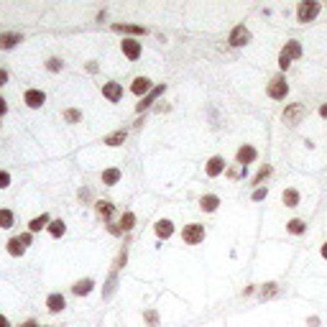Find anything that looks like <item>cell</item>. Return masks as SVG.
<instances>
[{
    "label": "cell",
    "mask_w": 327,
    "mask_h": 327,
    "mask_svg": "<svg viewBox=\"0 0 327 327\" xmlns=\"http://www.w3.org/2000/svg\"><path fill=\"white\" fill-rule=\"evenodd\" d=\"M320 10H322V5L317 3V0H302V3L296 5V21L309 23V21H315L320 16Z\"/></svg>",
    "instance_id": "cell-1"
},
{
    "label": "cell",
    "mask_w": 327,
    "mask_h": 327,
    "mask_svg": "<svg viewBox=\"0 0 327 327\" xmlns=\"http://www.w3.org/2000/svg\"><path fill=\"white\" fill-rule=\"evenodd\" d=\"M133 228H136V212H123L121 215V220H118V222H110V225H108V230L113 233V235H121V233H130Z\"/></svg>",
    "instance_id": "cell-2"
},
{
    "label": "cell",
    "mask_w": 327,
    "mask_h": 327,
    "mask_svg": "<svg viewBox=\"0 0 327 327\" xmlns=\"http://www.w3.org/2000/svg\"><path fill=\"white\" fill-rule=\"evenodd\" d=\"M182 241L187 245H197L204 241V225H200V222H189V225H184L182 230Z\"/></svg>",
    "instance_id": "cell-3"
},
{
    "label": "cell",
    "mask_w": 327,
    "mask_h": 327,
    "mask_svg": "<svg viewBox=\"0 0 327 327\" xmlns=\"http://www.w3.org/2000/svg\"><path fill=\"white\" fill-rule=\"evenodd\" d=\"M304 105L302 102H291V105L284 108V113H281V121H284L286 125H296V123H302V118H304Z\"/></svg>",
    "instance_id": "cell-4"
},
{
    "label": "cell",
    "mask_w": 327,
    "mask_h": 327,
    "mask_svg": "<svg viewBox=\"0 0 327 327\" xmlns=\"http://www.w3.org/2000/svg\"><path fill=\"white\" fill-rule=\"evenodd\" d=\"M31 245V233H23V235H16V238H10L8 241V253L10 256H23L26 253V248Z\"/></svg>",
    "instance_id": "cell-5"
},
{
    "label": "cell",
    "mask_w": 327,
    "mask_h": 327,
    "mask_svg": "<svg viewBox=\"0 0 327 327\" xmlns=\"http://www.w3.org/2000/svg\"><path fill=\"white\" fill-rule=\"evenodd\" d=\"M266 92H269V97H271V100H284V97L289 95V84H286V80L279 74V77H274V80L269 82Z\"/></svg>",
    "instance_id": "cell-6"
},
{
    "label": "cell",
    "mask_w": 327,
    "mask_h": 327,
    "mask_svg": "<svg viewBox=\"0 0 327 327\" xmlns=\"http://www.w3.org/2000/svg\"><path fill=\"white\" fill-rule=\"evenodd\" d=\"M121 51L130 59V62H136V59H141V54H143V46H141L138 39H123L121 41Z\"/></svg>",
    "instance_id": "cell-7"
},
{
    "label": "cell",
    "mask_w": 327,
    "mask_h": 327,
    "mask_svg": "<svg viewBox=\"0 0 327 327\" xmlns=\"http://www.w3.org/2000/svg\"><path fill=\"white\" fill-rule=\"evenodd\" d=\"M258 159V151L250 143H245V146H241L238 148V154H235V161H238V166H248V164H253Z\"/></svg>",
    "instance_id": "cell-8"
},
{
    "label": "cell",
    "mask_w": 327,
    "mask_h": 327,
    "mask_svg": "<svg viewBox=\"0 0 327 327\" xmlns=\"http://www.w3.org/2000/svg\"><path fill=\"white\" fill-rule=\"evenodd\" d=\"M228 41H230V46H245V43L250 41V31H248V28L241 23V26H235L233 31H230Z\"/></svg>",
    "instance_id": "cell-9"
},
{
    "label": "cell",
    "mask_w": 327,
    "mask_h": 327,
    "mask_svg": "<svg viewBox=\"0 0 327 327\" xmlns=\"http://www.w3.org/2000/svg\"><path fill=\"white\" fill-rule=\"evenodd\" d=\"M225 169H228V164H225V159H222V156H212L210 161H207V166H204V171H207V176H210V179L220 176Z\"/></svg>",
    "instance_id": "cell-10"
},
{
    "label": "cell",
    "mask_w": 327,
    "mask_h": 327,
    "mask_svg": "<svg viewBox=\"0 0 327 327\" xmlns=\"http://www.w3.org/2000/svg\"><path fill=\"white\" fill-rule=\"evenodd\" d=\"M23 102L31 110H39L43 102H46V95H43L41 90H26V95H23Z\"/></svg>",
    "instance_id": "cell-11"
},
{
    "label": "cell",
    "mask_w": 327,
    "mask_h": 327,
    "mask_svg": "<svg viewBox=\"0 0 327 327\" xmlns=\"http://www.w3.org/2000/svg\"><path fill=\"white\" fill-rule=\"evenodd\" d=\"M64 307H67L64 294L54 291V294H49V296H46V309L51 312V315H59V312H64Z\"/></svg>",
    "instance_id": "cell-12"
},
{
    "label": "cell",
    "mask_w": 327,
    "mask_h": 327,
    "mask_svg": "<svg viewBox=\"0 0 327 327\" xmlns=\"http://www.w3.org/2000/svg\"><path fill=\"white\" fill-rule=\"evenodd\" d=\"M151 90H154V84H151V80H148V77H136V80H133V84H130V92L138 95V97H146Z\"/></svg>",
    "instance_id": "cell-13"
},
{
    "label": "cell",
    "mask_w": 327,
    "mask_h": 327,
    "mask_svg": "<svg viewBox=\"0 0 327 327\" xmlns=\"http://www.w3.org/2000/svg\"><path fill=\"white\" fill-rule=\"evenodd\" d=\"M164 90H166V84H159V87H154V90L151 92H148L141 102H138V105H136V113H143L146 108H151L154 105V100L159 97V95H164Z\"/></svg>",
    "instance_id": "cell-14"
},
{
    "label": "cell",
    "mask_w": 327,
    "mask_h": 327,
    "mask_svg": "<svg viewBox=\"0 0 327 327\" xmlns=\"http://www.w3.org/2000/svg\"><path fill=\"white\" fill-rule=\"evenodd\" d=\"M154 233L161 238V241H166V238H171L174 235V222L171 220H166V217H161V220H156V225H154Z\"/></svg>",
    "instance_id": "cell-15"
},
{
    "label": "cell",
    "mask_w": 327,
    "mask_h": 327,
    "mask_svg": "<svg viewBox=\"0 0 327 327\" xmlns=\"http://www.w3.org/2000/svg\"><path fill=\"white\" fill-rule=\"evenodd\" d=\"M115 34H130V36H146L148 31L143 26H133V23H113Z\"/></svg>",
    "instance_id": "cell-16"
},
{
    "label": "cell",
    "mask_w": 327,
    "mask_h": 327,
    "mask_svg": "<svg viewBox=\"0 0 327 327\" xmlns=\"http://www.w3.org/2000/svg\"><path fill=\"white\" fill-rule=\"evenodd\" d=\"M102 95H105L110 102H121L123 100V87L118 82H108V84H102Z\"/></svg>",
    "instance_id": "cell-17"
},
{
    "label": "cell",
    "mask_w": 327,
    "mask_h": 327,
    "mask_svg": "<svg viewBox=\"0 0 327 327\" xmlns=\"http://www.w3.org/2000/svg\"><path fill=\"white\" fill-rule=\"evenodd\" d=\"M281 202H284L286 207H299V202H302V195H299V189H284L281 192Z\"/></svg>",
    "instance_id": "cell-18"
},
{
    "label": "cell",
    "mask_w": 327,
    "mask_h": 327,
    "mask_svg": "<svg viewBox=\"0 0 327 327\" xmlns=\"http://www.w3.org/2000/svg\"><path fill=\"white\" fill-rule=\"evenodd\" d=\"M95 212H97L102 220H110L113 212H115V204H113L110 200H100V202H95Z\"/></svg>",
    "instance_id": "cell-19"
},
{
    "label": "cell",
    "mask_w": 327,
    "mask_h": 327,
    "mask_svg": "<svg viewBox=\"0 0 327 327\" xmlns=\"http://www.w3.org/2000/svg\"><path fill=\"white\" fill-rule=\"evenodd\" d=\"M220 207V197L217 195H204L202 200H200V210L202 212H215Z\"/></svg>",
    "instance_id": "cell-20"
},
{
    "label": "cell",
    "mask_w": 327,
    "mask_h": 327,
    "mask_svg": "<svg viewBox=\"0 0 327 327\" xmlns=\"http://www.w3.org/2000/svg\"><path fill=\"white\" fill-rule=\"evenodd\" d=\"M95 289V281L92 279H82V281H77V284L72 286V294H77V296H87Z\"/></svg>",
    "instance_id": "cell-21"
},
{
    "label": "cell",
    "mask_w": 327,
    "mask_h": 327,
    "mask_svg": "<svg viewBox=\"0 0 327 327\" xmlns=\"http://www.w3.org/2000/svg\"><path fill=\"white\" fill-rule=\"evenodd\" d=\"M281 54H286L291 62H294V59H299V56H302V43L296 41V39H291V41H286V46L281 49Z\"/></svg>",
    "instance_id": "cell-22"
},
{
    "label": "cell",
    "mask_w": 327,
    "mask_h": 327,
    "mask_svg": "<svg viewBox=\"0 0 327 327\" xmlns=\"http://www.w3.org/2000/svg\"><path fill=\"white\" fill-rule=\"evenodd\" d=\"M49 222H51V217L43 212V215H39V217H34L31 222H28V233H39L43 228H49Z\"/></svg>",
    "instance_id": "cell-23"
},
{
    "label": "cell",
    "mask_w": 327,
    "mask_h": 327,
    "mask_svg": "<svg viewBox=\"0 0 327 327\" xmlns=\"http://www.w3.org/2000/svg\"><path fill=\"white\" fill-rule=\"evenodd\" d=\"M23 41L21 34H0V49H13Z\"/></svg>",
    "instance_id": "cell-24"
},
{
    "label": "cell",
    "mask_w": 327,
    "mask_h": 327,
    "mask_svg": "<svg viewBox=\"0 0 327 327\" xmlns=\"http://www.w3.org/2000/svg\"><path fill=\"white\" fill-rule=\"evenodd\" d=\"M125 136H128V133L121 128V130H115V133H110V136H105V138H102V143H105V146H123L125 143Z\"/></svg>",
    "instance_id": "cell-25"
},
{
    "label": "cell",
    "mask_w": 327,
    "mask_h": 327,
    "mask_svg": "<svg viewBox=\"0 0 327 327\" xmlns=\"http://www.w3.org/2000/svg\"><path fill=\"white\" fill-rule=\"evenodd\" d=\"M121 169H105V171H102V184H108V187H113V184H118V182H121Z\"/></svg>",
    "instance_id": "cell-26"
},
{
    "label": "cell",
    "mask_w": 327,
    "mask_h": 327,
    "mask_svg": "<svg viewBox=\"0 0 327 327\" xmlns=\"http://www.w3.org/2000/svg\"><path fill=\"white\" fill-rule=\"evenodd\" d=\"M304 230H307V222L299 220V217H294V220L286 222V233H291V235H302Z\"/></svg>",
    "instance_id": "cell-27"
},
{
    "label": "cell",
    "mask_w": 327,
    "mask_h": 327,
    "mask_svg": "<svg viewBox=\"0 0 327 327\" xmlns=\"http://www.w3.org/2000/svg\"><path fill=\"white\" fill-rule=\"evenodd\" d=\"M46 230H49L51 238H62V235L67 233V225H64V220H51Z\"/></svg>",
    "instance_id": "cell-28"
},
{
    "label": "cell",
    "mask_w": 327,
    "mask_h": 327,
    "mask_svg": "<svg viewBox=\"0 0 327 327\" xmlns=\"http://www.w3.org/2000/svg\"><path fill=\"white\" fill-rule=\"evenodd\" d=\"M271 171H274V169L269 166V164H263V166L258 169V174L253 176V184H256V187H258V184H263V182H266V179H269V176H271Z\"/></svg>",
    "instance_id": "cell-29"
},
{
    "label": "cell",
    "mask_w": 327,
    "mask_h": 327,
    "mask_svg": "<svg viewBox=\"0 0 327 327\" xmlns=\"http://www.w3.org/2000/svg\"><path fill=\"white\" fill-rule=\"evenodd\" d=\"M13 220H16V217H13L10 210H0V228H3V230L13 228Z\"/></svg>",
    "instance_id": "cell-30"
},
{
    "label": "cell",
    "mask_w": 327,
    "mask_h": 327,
    "mask_svg": "<svg viewBox=\"0 0 327 327\" xmlns=\"http://www.w3.org/2000/svg\"><path fill=\"white\" fill-rule=\"evenodd\" d=\"M64 121H67V123H80V121H82V110H74V108L64 110Z\"/></svg>",
    "instance_id": "cell-31"
},
{
    "label": "cell",
    "mask_w": 327,
    "mask_h": 327,
    "mask_svg": "<svg viewBox=\"0 0 327 327\" xmlns=\"http://www.w3.org/2000/svg\"><path fill=\"white\" fill-rule=\"evenodd\" d=\"M115 284H118V274L113 271V274H110V279H108V284H105L108 289H105V294H102L105 299H108V296H113V291H115Z\"/></svg>",
    "instance_id": "cell-32"
},
{
    "label": "cell",
    "mask_w": 327,
    "mask_h": 327,
    "mask_svg": "<svg viewBox=\"0 0 327 327\" xmlns=\"http://www.w3.org/2000/svg\"><path fill=\"white\" fill-rule=\"evenodd\" d=\"M62 67H64L62 59H56V56H51L49 62H46V69H49V72H62Z\"/></svg>",
    "instance_id": "cell-33"
},
{
    "label": "cell",
    "mask_w": 327,
    "mask_h": 327,
    "mask_svg": "<svg viewBox=\"0 0 327 327\" xmlns=\"http://www.w3.org/2000/svg\"><path fill=\"white\" fill-rule=\"evenodd\" d=\"M143 317H146V322L151 325V327H159V315L154 309H148V312H143Z\"/></svg>",
    "instance_id": "cell-34"
},
{
    "label": "cell",
    "mask_w": 327,
    "mask_h": 327,
    "mask_svg": "<svg viewBox=\"0 0 327 327\" xmlns=\"http://www.w3.org/2000/svg\"><path fill=\"white\" fill-rule=\"evenodd\" d=\"M276 291H279V286H276V284H274V281H271V284H266V286L261 289V296H263V299H266V296H274Z\"/></svg>",
    "instance_id": "cell-35"
},
{
    "label": "cell",
    "mask_w": 327,
    "mask_h": 327,
    "mask_svg": "<svg viewBox=\"0 0 327 327\" xmlns=\"http://www.w3.org/2000/svg\"><path fill=\"white\" fill-rule=\"evenodd\" d=\"M269 197V189L266 187H256V192H253V202H261V200H266Z\"/></svg>",
    "instance_id": "cell-36"
},
{
    "label": "cell",
    "mask_w": 327,
    "mask_h": 327,
    "mask_svg": "<svg viewBox=\"0 0 327 327\" xmlns=\"http://www.w3.org/2000/svg\"><path fill=\"white\" fill-rule=\"evenodd\" d=\"M279 67H281V69H289V67H291V59H289L286 54H279Z\"/></svg>",
    "instance_id": "cell-37"
},
{
    "label": "cell",
    "mask_w": 327,
    "mask_h": 327,
    "mask_svg": "<svg viewBox=\"0 0 327 327\" xmlns=\"http://www.w3.org/2000/svg\"><path fill=\"white\" fill-rule=\"evenodd\" d=\"M5 187H10V174L0 171V189H5Z\"/></svg>",
    "instance_id": "cell-38"
},
{
    "label": "cell",
    "mask_w": 327,
    "mask_h": 327,
    "mask_svg": "<svg viewBox=\"0 0 327 327\" xmlns=\"http://www.w3.org/2000/svg\"><path fill=\"white\" fill-rule=\"evenodd\" d=\"M5 113H8V102H5L3 97H0V118H3Z\"/></svg>",
    "instance_id": "cell-39"
},
{
    "label": "cell",
    "mask_w": 327,
    "mask_h": 327,
    "mask_svg": "<svg viewBox=\"0 0 327 327\" xmlns=\"http://www.w3.org/2000/svg\"><path fill=\"white\" fill-rule=\"evenodd\" d=\"M3 84H8V72L0 69V87H3Z\"/></svg>",
    "instance_id": "cell-40"
},
{
    "label": "cell",
    "mask_w": 327,
    "mask_h": 327,
    "mask_svg": "<svg viewBox=\"0 0 327 327\" xmlns=\"http://www.w3.org/2000/svg\"><path fill=\"white\" fill-rule=\"evenodd\" d=\"M307 325H309V327H320V317H309Z\"/></svg>",
    "instance_id": "cell-41"
},
{
    "label": "cell",
    "mask_w": 327,
    "mask_h": 327,
    "mask_svg": "<svg viewBox=\"0 0 327 327\" xmlns=\"http://www.w3.org/2000/svg\"><path fill=\"white\" fill-rule=\"evenodd\" d=\"M0 327H10V322H8L5 315H0Z\"/></svg>",
    "instance_id": "cell-42"
},
{
    "label": "cell",
    "mask_w": 327,
    "mask_h": 327,
    "mask_svg": "<svg viewBox=\"0 0 327 327\" xmlns=\"http://www.w3.org/2000/svg\"><path fill=\"white\" fill-rule=\"evenodd\" d=\"M21 327H39V325H36V322H34V320H26V322H23V325H21Z\"/></svg>",
    "instance_id": "cell-43"
},
{
    "label": "cell",
    "mask_w": 327,
    "mask_h": 327,
    "mask_svg": "<svg viewBox=\"0 0 327 327\" xmlns=\"http://www.w3.org/2000/svg\"><path fill=\"white\" fill-rule=\"evenodd\" d=\"M320 253H322V258H327V243H322V248H320Z\"/></svg>",
    "instance_id": "cell-44"
},
{
    "label": "cell",
    "mask_w": 327,
    "mask_h": 327,
    "mask_svg": "<svg viewBox=\"0 0 327 327\" xmlns=\"http://www.w3.org/2000/svg\"><path fill=\"white\" fill-rule=\"evenodd\" d=\"M320 115H322V118H327V102H325V105L320 108Z\"/></svg>",
    "instance_id": "cell-45"
}]
</instances>
